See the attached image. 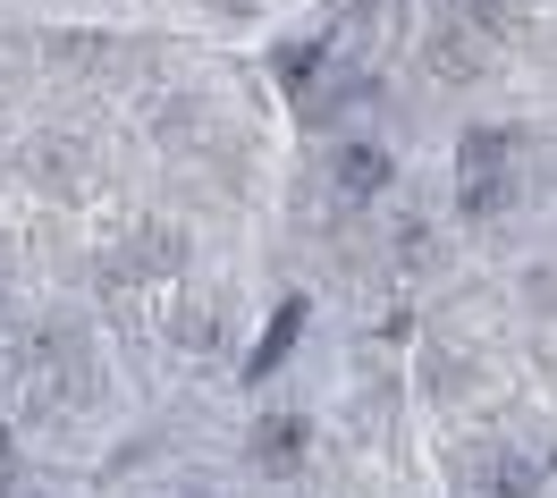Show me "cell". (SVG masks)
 <instances>
[{
    "label": "cell",
    "instance_id": "obj_1",
    "mask_svg": "<svg viewBox=\"0 0 557 498\" xmlns=\"http://www.w3.org/2000/svg\"><path fill=\"white\" fill-rule=\"evenodd\" d=\"M507 161H516V136H507V127H482V136L465 144V178H456V203H465L473 220H498L507 203H516V170H507Z\"/></svg>",
    "mask_w": 557,
    "mask_h": 498
},
{
    "label": "cell",
    "instance_id": "obj_3",
    "mask_svg": "<svg viewBox=\"0 0 557 498\" xmlns=\"http://www.w3.org/2000/svg\"><path fill=\"white\" fill-rule=\"evenodd\" d=\"M245 448H253L262 473H296V464H305V414H262Z\"/></svg>",
    "mask_w": 557,
    "mask_h": 498
},
{
    "label": "cell",
    "instance_id": "obj_2",
    "mask_svg": "<svg viewBox=\"0 0 557 498\" xmlns=\"http://www.w3.org/2000/svg\"><path fill=\"white\" fill-rule=\"evenodd\" d=\"M330 178L347 186L355 203H372V195H381V186H388V152H381V144H372V136H347V144H338V152H330Z\"/></svg>",
    "mask_w": 557,
    "mask_h": 498
},
{
    "label": "cell",
    "instance_id": "obj_5",
    "mask_svg": "<svg viewBox=\"0 0 557 498\" xmlns=\"http://www.w3.org/2000/svg\"><path fill=\"white\" fill-rule=\"evenodd\" d=\"M177 498H211V490H177Z\"/></svg>",
    "mask_w": 557,
    "mask_h": 498
},
{
    "label": "cell",
    "instance_id": "obj_4",
    "mask_svg": "<svg viewBox=\"0 0 557 498\" xmlns=\"http://www.w3.org/2000/svg\"><path fill=\"white\" fill-rule=\"evenodd\" d=\"M473 498H541V464H532V457H516V448H498V457L482 464Z\"/></svg>",
    "mask_w": 557,
    "mask_h": 498
}]
</instances>
